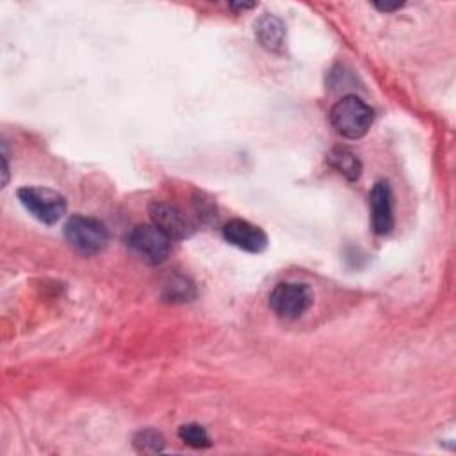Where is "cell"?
Segmentation results:
<instances>
[{
    "label": "cell",
    "instance_id": "cell-1",
    "mask_svg": "<svg viewBox=\"0 0 456 456\" xmlns=\"http://www.w3.org/2000/svg\"><path fill=\"white\" fill-rule=\"evenodd\" d=\"M374 119L372 109L356 94L342 96L330 110V123L344 139L363 137Z\"/></svg>",
    "mask_w": 456,
    "mask_h": 456
},
{
    "label": "cell",
    "instance_id": "cell-2",
    "mask_svg": "<svg viewBox=\"0 0 456 456\" xmlns=\"http://www.w3.org/2000/svg\"><path fill=\"white\" fill-rule=\"evenodd\" d=\"M64 237L71 248L89 256L102 253L109 244V232L103 223L86 216H73L64 224Z\"/></svg>",
    "mask_w": 456,
    "mask_h": 456
},
{
    "label": "cell",
    "instance_id": "cell-3",
    "mask_svg": "<svg viewBox=\"0 0 456 456\" xmlns=\"http://www.w3.org/2000/svg\"><path fill=\"white\" fill-rule=\"evenodd\" d=\"M23 208L43 224H55L66 212V200L53 189L27 185L18 189Z\"/></svg>",
    "mask_w": 456,
    "mask_h": 456
},
{
    "label": "cell",
    "instance_id": "cell-4",
    "mask_svg": "<svg viewBox=\"0 0 456 456\" xmlns=\"http://www.w3.org/2000/svg\"><path fill=\"white\" fill-rule=\"evenodd\" d=\"M128 248L148 264H162L171 249V239L153 223L137 224L126 235Z\"/></svg>",
    "mask_w": 456,
    "mask_h": 456
},
{
    "label": "cell",
    "instance_id": "cell-5",
    "mask_svg": "<svg viewBox=\"0 0 456 456\" xmlns=\"http://www.w3.org/2000/svg\"><path fill=\"white\" fill-rule=\"evenodd\" d=\"M312 290L299 281L278 283L269 294L271 310L281 319H297L312 305Z\"/></svg>",
    "mask_w": 456,
    "mask_h": 456
},
{
    "label": "cell",
    "instance_id": "cell-6",
    "mask_svg": "<svg viewBox=\"0 0 456 456\" xmlns=\"http://www.w3.org/2000/svg\"><path fill=\"white\" fill-rule=\"evenodd\" d=\"M148 214L151 217V223L160 232H164L169 239L182 240V239L191 237V233L194 232L192 224L183 216V212L171 203L153 201L148 205Z\"/></svg>",
    "mask_w": 456,
    "mask_h": 456
},
{
    "label": "cell",
    "instance_id": "cell-7",
    "mask_svg": "<svg viewBox=\"0 0 456 456\" xmlns=\"http://www.w3.org/2000/svg\"><path fill=\"white\" fill-rule=\"evenodd\" d=\"M223 237L232 246L248 253H260L267 248L265 232L244 219H230L223 226Z\"/></svg>",
    "mask_w": 456,
    "mask_h": 456
},
{
    "label": "cell",
    "instance_id": "cell-8",
    "mask_svg": "<svg viewBox=\"0 0 456 456\" xmlns=\"http://www.w3.org/2000/svg\"><path fill=\"white\" fill-rule=\"evenodd\" d=\"M370 205V224L374 233L387 235L394 228V207H392V189L390 183L379 180L374 183L369 194Z\"/></svg>",
    "mask_w": 456,
    "mask_h": 456
},
{
    "label": "cell",
    "instance_id": "cell-9",
    "mask_svg": "<svg viewBox=\"0 0 456 456\" xmlns=\"http://www.w3.org/2000/svg\"><path fill=\"white\" fill-rule=\"evenodd\" d=\"M255 36L262 48L273 53H280L285 45V25L274 14H264L255 23Z\"/></svg>",
    "mask_w": 456,
    "mask_h": 456
},
{
    "label": "cell",
    "instance_id": "cell-10",
    "mask_svg": "<svg viewBox=\"0 0 456 456\" xmlns=\"http://www.w3.org/2000/svg\"><path fill=\"white\" fill-rule=\"evenodd\" d=\"M328 162L331 167H335L340 175H344L347 180H358L362 175V162L360 159L347 148H333L328 153Z\"/></svg>",
    "mask_w": 456,
    "mask_h": 456
},
{
    "label": "cell",
    "instance_id": "cell-11",
    "mask_svg": "<svg viewBox=\"0 0 456 456\" xmlns=\"http://www.w3.org/2000/svg\"><path fill=\"white\" fill-rule=\"evenodd\" d=\"M178 438L183 444H187L194 449H203V447L210 445V438H208L205 428L200 426V424H183V426H180Z\"/></svg>",
    "mask_w": 456,
    "mask_h": 456
},
{
    "label": "cell",
    "instance_id": "cell-12",
    "mask_svg": "<svg viewBox=\"0 0 456 456\" xmlns=\"http://www.w3.org/2000/svg\"><path fill=\"white\" fill-rule=\"evenodd\" d=\"M134 445L139 452H160L164 438L155 429H142L134 436Z\"/></svg>",
    "mask_w": 456,
    "mask_h": 456
},
{
    "label": "cell",
    "instance_id": "cell-13",
    "mask_svg": "<svg viewBox=\"0 0 456 456\" xmlns=\"http://www.w3.org/2000/svg\"><path fill=\"white\" fill-rule=\"evenodd\" d=\"M192 294V285L185 278H176L171 280L169 285H166L164 297L169 301H187Z\"/></svg>",
    "mask_w": 456,
    "mask_h": 456
},
{
    "label": "cell",
    "instance_id": "cell-14",
    "mask_svg": "<svg viewBox=\"0 0 456 456\" xmlns=\"http://www.w3.org/2000/svg\"><path fill=\"white\" fill-rule=\"evenodd\" d=\"M374 7L383 12H392V11H399L401 7H404V4H401V2H374Z\"/></svg>",
    "mask_w": 456,
    "mask_h": 456
}]
</instances>
